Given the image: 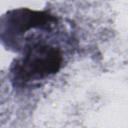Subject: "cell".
Listing matches in <instances>:
<instances>
[{
  "label": "cell",
  "instance_id": "1",
  "mask_svg": "<svg viewBox=\"0 0 128 128\" xmlns=\"http://www.w3.org/2000/svg\"><path fill=\"white\" fill-rule=\"evenodd\" d=\"M62 61L58 47L44 42L31 44L14 65L13 79L17 84H26L46 78L59 71Z\"/></svg>",
  "mask_w": 128,
  "mask_h": 128
},
{
  "label": "cell",
  "instance_id": "2",
  "mask_svg": "<svg viewBox=\"0 0 128 128\" xmlns=\"http://www.w3.org/2000/svg\"><path fill=\"white\" fill-rule=\"evenodd\" d=\"M55 21L56 18L46 12L29 9L14 10L6 16L3 38L11 41L31 28L49 29Z\"/></svg>",
  "mask_w": 128,
  "mask_h": 128
}]
</instances>
